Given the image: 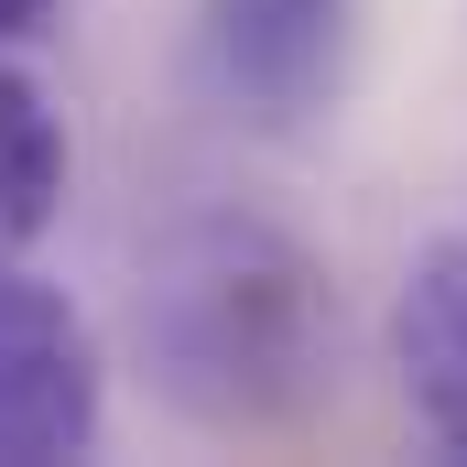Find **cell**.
<instances>
[{
	"mask_svg": "<svg viewBox=\"0 0 467 467\" xmlns=\"http://www.w3.org/2000/svg\"><path fill=\"white\" fill-rule=\"evenodd\" d=\"M55 11H66V0H0V44H33Z\"/></svg>",
	"mask_w": 467,
	"mask_h": 467,
	"instance_id": "8992f818",
	"label": "cell"
},
{
	"mask_svg": "<svg viewBox=\"0 0 467 467\" xmlns=\"http://www.w3.org/2000/svg\"><path fill=\"white\" fill-rule=\"evenodd\" d=\"M196 44L250 130H316L348 88L358 0H196Z\"/></svg>",
	"mask_w": 467,
	"mask_h": 467,
	"instance_id": "7a4b0ae2",
	"label": "cell"
},
{
	"mask_svg": "<svg viewBox=\"0 0 467 467\" xmlns=\"http://www.w3.org/2000/svg\"><path fill=\"white\" fill-rule=\"evenodd\" d=\"M391 369L402 402L435 424V446L467 457V239H424L391 294Z\"/></svg>",
	"mask_w": 467,
	"mask_h": 467,
	"instance_id": "277c9868",
	"label": "cell"
},
{
	"mask_svg": "<svg viewBox=\"0 0 467 467\" xmlns=\"http://www.w3.org/2000/svg\"><path fill=\"white\" fill-rule=\"evenodd\" d=\"M55 196H66V130H55L44 88H33V77L11 66V44H0V261L44 239Z\"/></svg>",
	"mask_w": 467,
	"mask_h": 467,
	"instance_id": "5b68a950",
	"label": "cell"
},
{
	"mask_svg": "<svg viewBox=\"0 0 467 467\" xmlns=\"http://www.w3.org/2000/svg\"><path fill=\"white\" fill-rule=\"evenodd\" d=\"M99 413H109V369L88 316L11 272L0 261V467H66L99 446Z\"/></svg>",
	"mask_w": 467,
	"mask_h": 467,
	"instance_id": "3957f363",
	"label": "cell"
},
{
	"mask_svg": "<svg viewBox=\"0 0 467 467\" xmlns=\"http://www.w3.org/2000/svg\"><path fill=\"white\" fill-rule=\"evenodd\" d=\"M141 358L207 435L305 424L337 391V294L261 218H196L141 272Z\"/></svg>",
	"mask_w": 467,
	"mask_h": 467,
	"instance_id": "6da1fadb",
	"label": "cell"
}]
</instances>
